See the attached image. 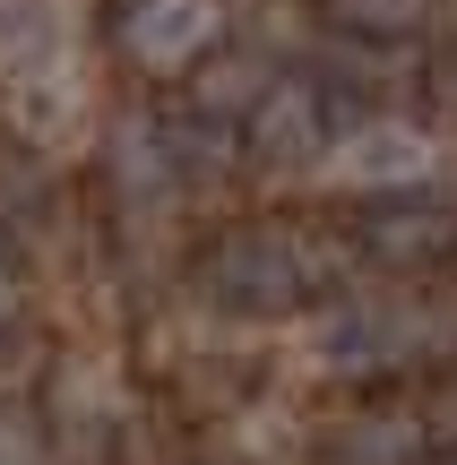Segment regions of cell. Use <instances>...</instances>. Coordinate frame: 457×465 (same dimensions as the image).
Masks as SVG:
<instances>
[{
	"label": "cell",
	"instance_id": "obj_1",
	"mask_svg": "<svg viewBox=\"0 0 457 465\" xmlns=\"http://www.w3.org/2000/svg\"><path fill=\"white\" fill-rule=\"evenodd\" d=\"M320 284H328V267L311 250V232H293V224H242L199 259V293L233 319H285Z\"/></svg>",
	"mask_w": 457,
	"mask_h": 465
},
{
	"label": "cell",
	"instance_id": "obj_2",
	"mask_svg": "<svg viewBox=\"0 0 457 465\" xmlns=\"http://www.w3.org/2000/svg\"><path fill=\"white\" fill-rule=\"evenodd\" d=\"M441 164H449L441 138H432L423 121H397V113L354 121V130L328 147V173H337L345 190H363V199H414Z\"/></svg>",
	"mask_w": 457,
	"mask_h": 465
},
{
	"label": "cell",
	"instance_id": "obj_3",
	"mask_svg": "<svg viewBox=\"0 0 457 465\" xmlns=\"http://www.w3.org/2000/svg\"><path fill=\"white\" fill-rule=\"evenodd\" d=\"M423 353V319L414 302H328V319H311V362L337 380H372Z\"/></svg>",
	"mask_w": 457,
	"mask_h": 465
},
{
	"label": "cell",
	"instance_id": "obj_4",
	"mask_svg": "<svg viewBox=\"0 0 457 465\" xmlns=\"http://www.w3.org/2000/svg\"><path fill=\"white\" fill-rule=\"evenodd\" d=\"M113 44L147 78H182V69H199L224 44V0H121Z\"/></svg>",
	"mask_w": 457,
	"mask_h": 465
},
{
	"label": "cell",
	"instance_id": "obj_5",
	"mask_svg": "<svg viewBox=\"0 0 457 465\" xmlns=\"http://www.w3.org/2000/svg\"><path fill=\"white\" fill-rule=\"evenodd\" d=\"M251 147H259V164H311V155H328L320 86H268L251 104Z\"/></svg>",
	"mask_w": 457,
	"mask_h": 465
},
{
	"label": "cell",
	"instance_id": "obj_6",
	"mask_svg": "<svg viewBox=\"0 0 457 465\" xmlns=\"http://www.w3.org/2000/svg\"><path fill=\"white\" fill-rule=\"evenodd\" d=\"M423 414L406 405H363L354 422L337 431V465H423Z\"/></svg>",
	"mask_w": 457,
	"mask_h": 465
},
{
	"label": "cell",
	"instance_id": "obj_7",
	"mask_svg": "<svg viewBox=\"0 0 457 465\" xmlns=\"http://www.w3.org/2000/svg\"><path fill=\"white\" fill-rule=\"evenodd\" d=\"M449 232H457V224L441 216V207H372L363 242H372L389 267H432V259L449 250Z\"/></svg>",
	"mask_w": 457,
	"mask_h": 465
},
{
	"label": "cell",
	"instance_id": "obj_8",
	"mask_svg": "<svg viewBox=\"0 0 457 465\" xmlns=\"http://www.w3.org/2000/svg\"><path fill=\"white\" fill-rule=\"evenodd\" d=\"M113 164H121V190H164L173 182V147H164V130H147V121H121L113 130Z\"/></svg>",
	"mask_w": 457,
	"mask_h": 465
},
{
	"label": "cell",
	"instance_id": "obj_9",
	"mask_svg": "<svg viewBox=\"0 0 457 465\" xmlns=\"http://www.w3.org/2000/svg\"><path fill=\"white\" fill-rule=\"evenodd\" d=\"M0 465H44V431L26 414H9V405H0Z\"/></svg>",
	"mask_w": 457,
	"mask_h": 465
},
{
	"label": "cell",
	"instance_id": "obj_10",
	"mask_svg": "<svg viewBox=\"0 0 457 465\" xmlns=\"http://www.w3.org/2000/svg\"><path fill=\"white\" fill-rule=\"evenodd\" d=\"M414 9L423 0H345V17H363V26H406Z\"/></svg>",
	"mask_w": 457,
	"mask_h": 465
},
{
	"label": "cell",
	"instance_id": "obj_11",
	"mask_svg": "<svg viewBox=\"0 0 457 465\" xmlns=\"http://www.w3.org/2000/svg\"><path fill=\"white\" fill-rule=\"evenodd\" d=\"M9 319H17V276L0 267V336H9Z\"/></svg>",
	"mask_w": 457,
	"mask_h": 465
},
{
	"label": "cell",
	"instance_id": "obj_12",
	"mask_svg": "<svg viewBox=\"0 0 457 465\" xmlns=\"http://www.w3.org/2000/svg\"><path fill=\"white\" fill-rule=\"evenodd\" d=\"M449 465H457V457H449Z\"/></svg>",
	"mask_w": 457,
	"mask_h": 465
}]
</instances>
